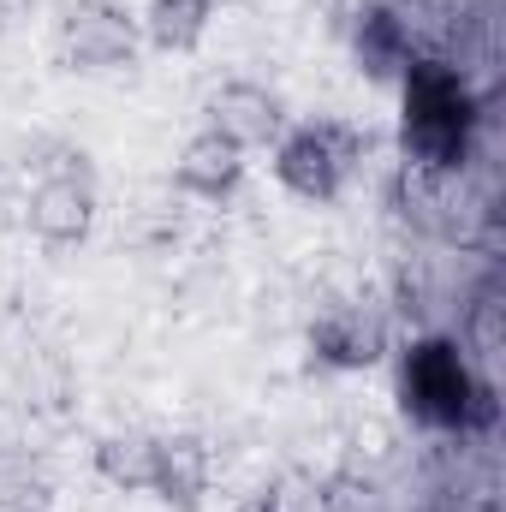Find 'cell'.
<instances>
[{
  "label": "cell",
  "instance_id": "8fae6325",
  "mask_svg": "<svg viewBox=\"0 0 506 512\" xmlns=\"http://www.w3.org/2000/svg\"><path fill=\"white\" fill-rule=\"evenodd\" d=\"M215 12H221V0H149L143 18H137V30H143V42L161 48V54H191V48L209 36Z\"/></svg>",
  "mask_w": 506,
  "mask_h": 512
},
{
  "label": "cell",
  "instance_id": "8992f818",
  "mask_svg": "<svg viewBox=\"0 0 506 512\" xmlns=\"http://www.w3.org/2000/svg\"><path fill=\"white\" fill-rule=\"evenodd\" d=\"M310 352L328 370H370L387 358V322L376 304H328L310 322Z\"/></svg>",
  "mask_w": 506,
  "mask_h": 512
},
{
  "label": "cell",
  "instance_id": "6da1fadb",
  "mask_svg": "<svg viewBox=\"0 0 506 512\" xmlns=\"http://www.w3.org/2000/svg\"><path fill=\"white\" fill-rule=\"evenodd\" d=\"M399 155L417 173H465L471 137H477V96L459 66L435 54H411L399 72Z\"/></svg>",
  "mask_w": 506,
  "mask_h": 512
},
{
  "label": "cell",
  "instance_id": "7c38bea8",
  "mask_svg": "<svg viewBox=\"0 0 506 512\" xmlns=\"http://www.w3.org/2000/svg\"><path fill=\"white\" fill-rule=\"evenodd\" d=\"M149 471H155V435L143 429H108L96 441V477L120 495H149Z\"/></svg>",
  "mask_w": 506,
  "mask_h": 512
},
{
  "label": "cell",
  "instance_id": "52a82bcc",
  "mask_svg": "<svg viewBox=\"0 0 506 512\" xmlns=\"http://www.w3.org/2000/svg\"><path fill=\"white\" fill-rule=\"evenodd\" d=\"M209 131L227 137L233 149H274L280 131H286V102L268 90V84H251V78H233L209 96Z\"/></svg>",
  "mask_w": 506,
  "mask_h": 512
},
{
  "label": "cell",
  "instance_id": "9c48e42d",
  "mask_svg": "<svg viewBox=\"0 0 506 512\" xmlns=\"http://www.w3.org/2000/svg\"><path fill=\"white\" fill-rule=\"evenodd\" d=\"M215 459L203 435H155V471H149V495L173 512H197L209 495Z\"/></svg>",
  "mask_w": 506,
  "mask_h": 512
},
{
  "label": "cell",
  "instance_id": "277c9868",
  "mask_svg": "<svg viewBox=\"0 0 506 512\" xmlns=\"http://www.w3.org/2000/svg\"><path fill=\"white\" fill-rule=\"evenodd\" d=\"M42 179L30 185L18 221L48 245V251H72L90 239L96 227V167L84 149H54V161H30Z\"/></svg>",
  "mask_w": 506,
  "mask_h": 512
},
{
  "label": "cell",
  "instance_id": "3957f363",
  "mask_svg": "<svg viewBox=\"0 0 506 512\" xmlns=\"http://www.w3.org/2000/svg\"><path fill=\"white\" fill-rule=\"evenodd\" d=\"M364 155H370V131L346 126V120H310L298 131H280L274 179L304 203H334Z\"/></svg>",
  "mask_w": 506,
  "mask_h": 512
},
{
  "label": "cell",
  "instance_id": "5b68a950",
  "mask_svg": "<svg viewBox=\"0 0 506 512\" xmlns=\"http://www.w3.org/2000/svg\"><path fill=\"white\" fill-rule=\"evenodd\" d=\"M143 30L120 0H72L60 18V60L72 72H126L137 66Z\"/></svg>",
  "mask_w": 506,
  "mask_h": 512
},
{
  "label": "cell",
  "instance_id": "ba28073f",
  "mask_svg": "<svg viewBox=\"0 0 506 512\" xmlns=\"http://www.w3.org/2000/svg\"><path fill=\"white\" fill-rule=\"evenodd\" d=\"M346 42H352V60L364 78L376 84H399V72L411 66V24L387 6V0H358L346 12Z\"/></svg>",
  "mask_w": 506,
  "mask_h": 512
},
{
  "label": "cell",
  "instance_id": "9a60e30c",
  "mask_svg": "<svg viewBox=\"0 0 506 512\" xmlns=\"http://www.w3.org/2000/svg\"><path fill=\"white\" fill-rule=\"evenodd\" d=\"M459 340H465V352H477V364H495V358H501V346H506V298H501V286H483V292L465 304Z\"/></svg>",
  "mask_w": 506,
  "mask_h": 512
},
{
  "label": "cell",
  "instance_id": "7a4b0ae2",
  "mask_svg": "<svg viewBox=\"0 0 506 512\" xmlns=\"http://www.w3.org/2000/svg\"><path fill=\"white\" fill-rule=\"evenodd\" d=\"M399 405H405V417H417L423 429H441V435L495 429V417H501L495 387L477 376L465 346L447 334H417L399 352Z\"/></svg>",
  "mask_w": 506,
  "mask_h": 512
},
{
  "label": "cell",
  "instance_id": "5bb4252c",
  "mask_svg": "<svg viewBox=\"0 0 506 512\" xmlns=\"http://www.w3.org/2000/svg\"><path fill=\"white\" fill-rule=\"evenodd\" d=\"M316 512H387L381 477L370 465H340L316 483Z\"/></svg>",
  "mask_w": 506,
  "mask_h": 512
},
{
  "label": "cell",
  "instance_id": "4fadbf2b",
  "mask_svg": "<svg viewBox=\"0 0 506 512\" xmlns=\"http://www.w3.org/2000/svg\"><path fill=\"white\" fill-rule=\"evenodd\" d=\"M0 512H54V483L36 453L0 441Z\"/></svg>",
  "mask_w": 506,
  "mask_h": 512
},
{
  "label": "cell",
  "instance_id": "30bf717a",
  "mask_svg": "<svg viewBox=\"0 0 506 512\" xmlns=\"http://www.w3.org/2000/svg\"><path fill=\"white\" fill-rule=\"evenodd\" d=\"M173 185H179L185 197L221 203V197H233V191L245 185V149H233V143L215 137V131H197V137L179 149V161H173Z\"/></svg>",
  "mask_w": 506,
  "mask_h": 512
}]
</instances>
